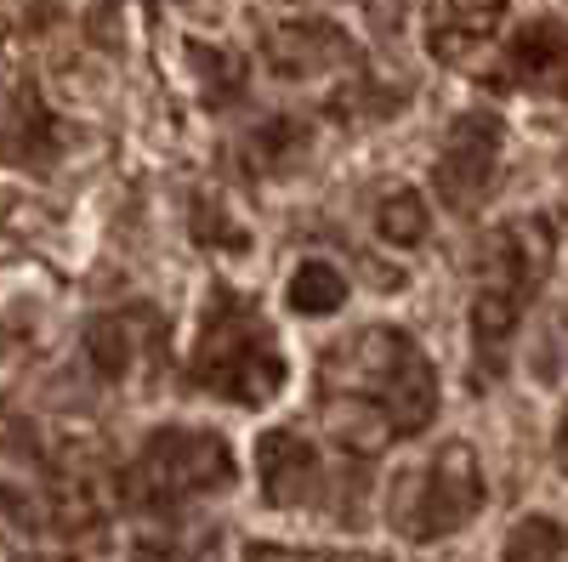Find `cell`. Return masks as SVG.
I'll use <instances>...</instances> for the list:
<instances>
[{"instance_id":"obj_6","label":"cell","mask_w":568,"mask_h":562,"mask_svg":"<svg viewBox=\"0 0 568 562\" xmlns=\"http://www.w3.org/2000/svg\"><path fill=\"white\" fill-rule=\"evenodd\" d=\"M551 251H557V239H551V222L546 216L506 222L495 251H489V285L484 290H500V296L529 307L540 296V285H546V273H551Z\"/></svg>"},{"instance_id":"obj_7","label":"cell","mask_w":568,"mask_h":562,"mask_svg":"<svg viewBox=\"0 0 568 562\" xmlns=\"http://www.w3.org/2000/svg\"><path fill=\"white\" fill-rule=\"evenodd\" d=\"M256 478H262V494L267 505L278 511H296L318 494V478H324V466H318V449L291 432V427H273L256 438Z\"/></svg>"},{"instance_id":"obj_9","label":"cell","mask_w":568,"mask_h":562,"mask_svg":"<svg viewBox=\"0 0 568 562\" xmlns=\"http://www.w3.org/2000/svg\"><path fill=\"white\" fill-rule=\"evenodd\" d=\"M353 58V45L342 29L329 23H284L267 34V63L284 74V80H318L324 69H336Z\"/></svg>"},{"instance_id":"obj_4","label":"cell","mask_w":568,"mask_h":562,"mask_svg":"<svg viewBox=\"0 0 568 562\" xmlns=\"http://www.w3.org/2000/svg\"><path fill=\"white\" fill-rule=\"evenodd\" d=\"M484 505V472H478V454L466 443H444L433 460L420 466L415 478L398 483L393 494V529L404 540H444L455 529H466Z\"/></svg>"},{"instance_id":"obj_11","label":"cell","mask_w":568,"mask_h":562,"mask_svg":"<svg viewBox=\"0 0 568 562\" xmlns=\"http://www.w3.org/2000/svg\"><path fill=\"white\" fill-rule=\"evenodd\" d=\"M347 302V278L329 267V262H302L291 273V307L307 313V318H324V313H342Z\"/></svg>"},{"instance_id":"obj_3","label":"cell","mask_w":568,"mask_h":562,"mask_svg":"<svg viewBox=\"0 0 568 562\" xmlns=\"http://www.w3.org/2000/svg\"><path fill=\"white\" fill-rule=\"evenodd\" d=\"M233 478H240V466H233L227 438L200 432V427H160L136 449L131 472H125V494H131V505L171 511L182 500L233 489Z\"/></svg>"},{"instance_id":"obj_12","label":"cell","mask_w":568,"mask_h":562,"mask_svg":"<svg viewBox=\"0 0 568 562\" xmlns=\"http://www.w3.org/2000/svg\"><path fill=\"white\" fill-rule=\"evenodd\" d=\"M562 551H568V529L557 518H524L506 534L500 562H562Z\"/></svg>"},{"instance_id":"obj_5","label":"cell","mask_w":568,"mask_h":562,"mask_svg":"<svg viewBox=\"0 0 568 562\" xmlns=\"http://www.w3.org/2000/svg\"><path fill=\"white\" fill-rule=\"evenodd\" d=\"M500 120L489 109H466L449 136H444V154H438V171H433V187L449 211H478L489 182H495V165H500Z\"/></svg>"},{"instance_id":"obj_13","label":"cell","mask_w":568,"mask_h":562,"mask_svg":"<svg viewBox=\"0 0 568 562\" xmlns=\"http://www.w3.org/2000/svg\"><path fill=\"white\" fill-rule=\"evenodd\" d=\"M375 233H382L387 245H420L426 239V200L415 194V187H398V194L382 200V211H375Z\"/></svg>"},{"instance_id":"obj_17","label":"cell","mask_w":568,"mask_h":562,"mask_svg":"<svg viewBox=\"0 0 568 562\" xmlns=\"http://www.w3.org/2000/svg\"><path fill=\"white\" fill-rule=\"evenodd\" d=\"M557 460H562V472H568V409H562V420H557Z\"/></svg>"},{"instance_id":"obj_14","label":"cell","mask_w":568,"mask_h":562,"mask_svg":"<svg viewBox=\"0 0 568 562\" xmlns=\"http://www.w3.org/2000/svg\"><path fill=\"white\" fill-rule=\"evenodd\" d=\"M506 7L511 0H444V18H449L455 40H484V34H495Z\"/></svg>"},{"instance_id":"obj_2","label":"cell","mask_w":568,"mask_h":562,"mask_svg":"<svg viewBox=\"0 0 568 562\" xmlns=\"http://www.w3.org/2000/svg\"><path fill=\"white\" fill-rule=\"evenodd\" d=\"M324 392H347V398L375 403L398 427V438L426 432L438 415L433 364H426V352L404 330H387V324H375L364 336H347L324 358Z\"/></svg>"},{"instance_id":"obj_15","label":"cell","mask_w":568,"mask_h":562,"mask_svg":"<svg viewBox=\"0 0 568 562\" xmlns=\"http://www.w3.org/2000/svg\"><path fill=\"white\" fill-rule=\"evenodd\" d=\"M45 131H52V120L18 91L12 98V160H29V136H45Z\"/></svg>"},{"instance_id":"obj_8","label":"cell","mask_w":568,"mask_h":562,"mask_svg":"<svg viewBox=\"0 0 568 562\" xmlns=\"http://www.w3.org/2000/svg\"><path fill=\"white\" fill-rule=\"evenodd\" d=\"M500 80L529 85V91H551V98H568V29L557 18H540L529 29H517L511 45H506Z\"/></svg>"},{"instance_id":"obj_1","label":"cell","mask_w":568,"mask_h":562,"mask_svg":"<svg viewBox=\"0 0 568 562\" xmlns=\"http://www.w3.org/2000/svg\"><path fill=\"white\" fill-rule=\"evenodd\" d=\"M187 375L211 398L262 409L267 398L284 392V375L291 369H284V352L273 341V324L262 318V307L240 290L216 285L205 302V318H200V341H194V358H187Z\"/></svg>"},{"instance_id":"obj_16","label":"cell","mask_w":568,"mask_h":562,"mask_svg":"<svg viewBox=\"0 0 568 562\" xmlns=\"http://www.w3.org/2000/svg\"><path fill=\"white\" fill-rule=\"evenodd\" d=\"M245 562H324V556H307V551H284V545H251Z\"/></svg>"},{"instance_id":"obj_10","label":"cell","mask_w":568,"mask_h":562,"mask_svg":"<svg viewBox=\"0 0 568 562\" xmlns=\"http://www.w3.org/2000/svg\"><path fill=\"white\" fill-rule=\"evenodd\" d=\"M154 341H160L154 313H103L85 324V358L98 364L103 381H125L142 358V347H154Z\"/></svg>"}]
</instances>
